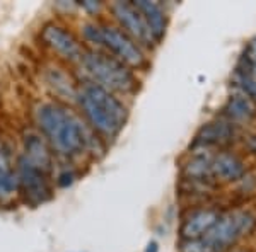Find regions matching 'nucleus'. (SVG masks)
Wrapping results in <instances>:
<instances>
[{
	"label": "nucleus",
	"instance_id": "nucleus-2",
	"mask_svg": "<svg viewBox=\"0 0 256 252\" xmlns=\"http://www.w3.org/2000/svg\"><path fill=\"white\" fill-rule=\"evenodd\" d=\"M77 97H79L82 113L98 133L106 138H113L123 130L128 111L113 92L94 82H89L82 85Z\"/></svg>",
	"mask_w": 256,
	"mask_h": 252
},
{
	"label": "nucleus",
	"instance_id": "nucleus-11",
	"mask_svg": "<svg viewBox=\"0 0 256 252\" xmlns=\"http://www.w3.org/2000/svg\"><path fill=\"white\" fill-rule=\"evenodd\" d=\"M234 136H236V126L232 123L227 119H214L200 128L193 142V148L210 150V148L224 147L232 142Z\"/></svg>",
	"mask_w": 256,
	"mask_h": 252
},
{
	"label": "nucleus",
	"instance_id": "nucleus-14",
	"mask_svg": "<svg viewBox=\"0 0 256 252\" xmlns=\"http://www.w3.org/2000/svg\"><path fill=\"white\" fill-rule=\"evenodd\" d=\"M134 3H135V7L142 12L144 19H146L156 43H159V41L164 38V34H166V27H168V19H166V14H164L162 7L156 2H150V0H137V2H134Z\"/></svg>",
	"mask_w": 256,
	"mask_h": 252
},
{
	"label": "nucleus",
	"instance_id": "nucleus-12",
	"mask_svg": "<svg viewBox=\"0 0 256 252\" xmlns=\"http://www.w3.org/2000/svg\"><path fill=\"white\" fill-rule=\"evenodd\" d=\"M234 80L239 90L256 101V36L250 41L239 60L234 72Z\"/></svg>",
	"mask_w": 256,
	"mask_h": 252
},
{
	"label": "nucleus",
	"instance_id": "nucleus-6",
	"mask_svg": "<svg viewBox=\"0 0 256 252\" xmlns=\"http://www.w3.org/2000/svg\"><path fill=\"white\" fill-rule=\"evenodd\" d=\"M111 12H113L114 19L122 26V29L130 36L135 43L144 44V46L152 48L156 43L154 36H152L150 29H148L146 19H144L142 12L135 7L134 2H114L111 5Z\"/></svg>",
	"mask_w": 256,
	"mask_h": 252
},
{
	"label": "nucleus",
	"instance_id": "nucleus-5",
	"mask_svg": "<svg viewBox=\"0 0 256 252\" xmlns=\"http://www.w3.org/2000/svg\"><path fill=\"white\" fill-rule=\"evenodd\" d=\"M99 34H101V43L99 44L108 48L114 55V58L123 61L126 67L142 68L147 65V58L144 55L140 44L135 43L122 27L101 24L99 26Z\"/></svg>",
	"mask_w": 256,
	"mask_h": 252
},
{
	"label": "nucleus",
	"instance_id": "nucleus-16",
	"mask_svg": "<svg viewBox=\"0 0 256 252\" xmlns=\"http://www.w3.org/2000/svg\"><path fill=\"white\" fill-rule=\"evenodd\" d=\"M18 189V179L10 167L9 157L0 147V198H9Z\"/></svg>",
	"mask_w": 256,
	"mask_h": 252
},
{
	"label": "nucleus",
	"instance_id": "nucleus-13",
	"mask_svg": "<svg viewBox=\"0 0 256 252\" xmlns=\"http://www.w3.org/2000/svg\"><path fill=\"white\" fill-rule=\"evenodd\" d=\"M224 116L232 125L250 123L251 119L256 118V101L242 92V90H239V92L232 94L227 99L224 106Z\"/></svg>",
	"mask_w": 256,
	"mask_h": 252
},
{
	"label": "nucleus",
	"instance_id": "nucleus-10",
	"mask_svg": "<svg viewBox=\"0 0 256 252\" xmlns=\"http://www.w3.org/2000/svg\"><path fill=\"white\" fill-rule=\"evenodd\" d=\"M210 174L217 183H236L246 176V164L236 152L218 150L212 155Z\"/></svg>",
	"mask_w": 256,
	"mask_h": 252
},
{
	"label": "nucleus",
	"instance_id": "nucleus-9",
	"mask_svg": "<svg viewBox=\"0 0 256 252\" xmlns=\"http://www.w3.org/2000/svg\"><path fill=\"white\" fill-rule=\"evenodd\" d=\"M41 39L44 44H48L52 49H55L58 55L67 60H80L84 56V48L79 43V39L67 31L65 27L56 26V24H48L41 31Z\"/></svg>",
	"mask_w": 256,
	"mask_h": 252
},
{
	"label": "nucleus",
	"instance_id": "nucleus-1",
	"mask_svg": "<svg viewBox=\"0 0 256 252\" xmlns=\"http://www.w3.org/2000/svg\"><path fill=\"white\" fill-rule=\"evenodd\" d=\"M38 125L53 147L64 155L79 154L90 142L84 125L70 109L56 102H46L36 111Z\"/></svg>",
	"mask_w": 256,
	"mask_h": 252
},
{
	"label": "nucleus",
	"instance_id": "nucleus-19",
	"mask_svg": "<svg viewBox=\"0 0 256 252\" xmlns=\"http://www.w3.org/2000/svg\"><path fill=\"white\" fill-rule=\"evenodd\" d=\"M82 5H84L86 9L92 10V12L99 9V3H96V2H90V0H88V2H82Z\"/></svg>",
	"mask_w": 256,
	"mask_h": 252
},
{
	"label": "nucleus",
	"instance_id": "nucleus-3",
	"mask_svg": "<svg viewBox=\"0 0 256 252\" xmlns=\"http://www.w3.org/2000/svg\"><path fill=\"white\" fill-rule=\"evenodd\" d=\"M256 215L250 210L222 212L216 225L198 241L181 242V252H227L241 239L253 234Z\"/></svg>",
	"mask_w": 256,
	"mask_h": 252
},
{
	"label": "nucleus",
	"instance_id": "nucleus-18",
	"mask_svg": "<svg viewBox=\"0 0 256 252\" xmlns=\"http://www.w3.org/2000/svg\"><path fill=\"white\" fill-rule=\"evenodd\" d=\"M144 252H159V244L156 241H150L147 244V247H146V251H144Z\"/></svg>",
	"mask_w": 256,
	"mask_h": 252
},
{
	"label": "nucleus",
	"instance_id": "nucleus-7",
	"mask_svg": "<svg viewBox=\"0 0 256 252\" xmlns=\"http://www.w3.org/2000/svg\"><path fill=\"white\" fill-rule=\"evenodd\" d=\"M222 212L214 206H200V208H193L183 217L181 222V242L198 241L205 234L212 229L220 218Z\"/></svg>",
	"mask_w": 256,
	"mask_h": 252
},
{
	"label": "nucleus",
	"instance_id": "nucleus-17",
	"mask_svg": "<svg viewBox=\"0 0 256 252\" xmlns=\"http://www.w3.org/2000/svg\"><path fill=\"white\" fill-rule=\"evenodd\" d=\"M74 183V174L72 172H62L60 177H58V186H62V188H67V186H70Z\"/></svg>",
	"mask_w": 256,
	"mask_h": 252
},
{
	"label": "nucleus",
	"instance_id": "nucleus-20",
	"mask_svg": "<svg viewBox=\"0 0 256 252\" xmlns=\"http://www.w3.org/2000/svg\"><path fill=\"white\" fill-rule=\"evenodd\" d=\"M241 252H244V251H241Z\"/></svg>",
	"mask_w": 256,
	"mask_h": 252
},
{
	"label": "nucleus",
	"instance_id": "nucleus-15",
	"mask_svg": "<svg viewBox=\"0 0 256 252\" xmlns=\"http://www.w3.org/2000/svg\"><path fill=\"white\" fill-rule=\"evenodd\" d=\"M24 147H26V159L32 165H36L41 171H46L52 165V152L48 150L46 143L41 140V136L30 133L24 138Z\"/></svg>",
	"mask_w": 256,
	"mask_h": 252
},
{
	"label": "nucleus",
	"instance_id": "nucleus-4",
	"mask_svg": "<svg viewBox=\"0 0 256 252\" xmlns=\"http://www.w3.org/2000/svg\"><path fill=\"white\" fill-rule=\"evenodd\" d=\"M82 65L92 77L94 84L101 85L110 92L130 94L137 89V77L130 67L114 56L101 51H89L82 56Z\"/></svg>",
	"mask_w": 256,
	"mask_h": 252
},
{
	"label": "nucleus",
	"instance_id": "nucleus-8",
	"mask_svg": "<svg viewBox=\"0 0 256 252\" xmlns=\"http://www.w3.org/2000/svg\"><path fill=\"white\" fill-rule=\"evenodd\" d=\"M19 183L26 193L28 200L32 203H43L50 198V186L44 172L32 165L26 157H20L18 162Z\"/></svg>",
	"mask_w": 256,
	"mask_h": 252
}]
</instances>
